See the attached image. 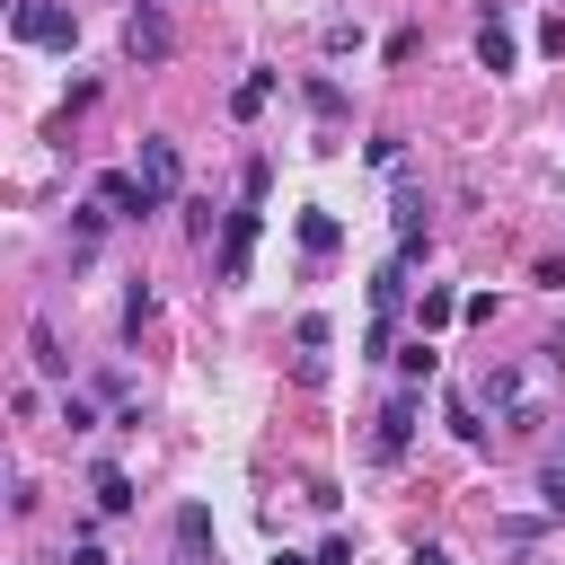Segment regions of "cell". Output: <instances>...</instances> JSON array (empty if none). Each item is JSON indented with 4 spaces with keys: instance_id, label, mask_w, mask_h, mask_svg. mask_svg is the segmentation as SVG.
<instances>
[{
    "instance_id": "1",
    "label": "cell",
    "mask_w": 565,
    "mask_h": 565,
    "mask_svg": "<svg viewBox=\"0 0 565 565\" xmlns=\"http://www.w3.org/2000/svg\"><path fill=\"white\" fill-rule=\"evenodd\" d=\"M9 35H18V44H53V53H71L79 18H71L62 0H9Z\"/></svg>"
},
{
    "instance_id": "2",
    "label": "cell",
    "mask_w": 565,
    "mask_h": 565,
    "mask_svg": "<svg viewBox=\"0 0 565 565\" xmlns=\"http://www.w3.org/2000/svg\"><path fill=\"white\" fill-rule=\"evenodd\" d=\"M477 406H494L512 433H530V424H539V406H530V380H521L512 362H486V380H477Z\"/></svg>"
},
{
    "instance_id": "3",
    "label": "cell",
    "mask_w": 565,
    "mask_h": 565,
    "mask_svg": "<svg viewBox=\"0 0 565 565\" xmlns=\"http://www.w3.org/2000/svg\"><path fill=\"white\" fill-rule=\"evenodd\" d=\"M132 177L150 185V203H177V185H185V159H177V141H168V132H141V159H132Z\"/></svg>"
},
{
    "instance_id": "4",
    "label": "cell",
    "mask_w": 565,
    "mask_h": 565,
    "mask_svg": "<svg viewBox=\"0 0 565 565\" xmlns=\"http://www.w3.org/2000/svg\"><path fill=\"white\" fill-rule=\"evenodd\" d=\"M415 415H424V388H397V397L371 415V424H380V433H371V459H406V441H415Z\"/></svg>"
},
{
    "instance_id": "5",
    "label": "cell",
    "mask_w": 565,
    "mask_h": 565,
    "mask_svg": "<svg viewBox=\"0 0 565 565\" xmlns=\"http://www.w3.org/2000/svg\"><path fill=\"white\" fill-rule=\"evenodd\" d=\"M256 230H265V203H238L221 221V282H247V256H256Z\"/></svg>"
},
{
    "instance_id": "6",
    "label": "cell",
    "mask_w": 565,
    "mask_h": 565,
    "mask_svg": "<svg viewBox=\"0 0 565 565\" xmlns=\"http://www.w3.org/2000/svg\"><path fill=\"white\" fill-rule=\"evenodd\" d=\"M124 53H132V62H168V53H177V35H168V18H159L150 0L124 18Z\"/></svg>"
},
{
    "instance_id": "7",
    "label": "cell",
    "mask_w": 565,
    "mask_h": 565,
    "mask_svg": "<svg viewBox=\"0 0 565 565\" xmlns=\"http://www.w3.org/2000/svg\"><path fill=\"white\" fill-rule=\"evenodd\" d=\"M97 212H115V221H141V212H159V203H150V185H141L132 168H106V177H97Z\"/></svg>"
},
{
    "instance_id": "8",
    "label": "cell",
    "mask_w": 565,
    "mask_h": 565,
    "mask_svg": "<svg viewBox=\"0 0 565 565\" xmlns=\"http://www.w3.org/2000/svg\"><path fill=\"white\" fill-rule=\"evenodd\" d=\"M291 230H300V256H309V265H327V256L344 247V221H335V212H318V203H309Z\"/></svg>"
},
{
    "instance_id": "9",
    "label": "cell",
    "mask_w": 565,
    "mask_h": 565,
    "mask_svg": "<svg viewBox=\"0 0 565 565\" xmlns=\"http://www.w3.org/2000/svg\"><path fill=\"white\" fill-rule=\"evenodd\" d=\"M291 344H300V380H309V388H318V380H327V344H335V327H327V318H318V309H309V318H300V327H291Z\"/></svg>"
},
{
    "instance_id": "10",
    "label": "cell",
    "mask_w": 565,
    "mask_h": 565,
    "mask_svg": "<svg viewBox=\"0 0 565 565\" xmlns=\"http://www.w3.org/2000/svg\"><path fill=\"white\" fill-rule=\"evenodd\" d=\"M512 62H521V44H512V26H503V18H477V71H494V79H503Z\"/></svg>"
},
{
    "instance_id": "11",
    "label": "cell",
    "mask_w": 565,
    "mask_h": 565,
    "mask_svg": "<svg viewBox=\"0 0 565 565\" xmlns=\"http://www.w3.org/2000/svg\"><path fill=\"white\" fill-rule=\"evenodd\" d=\"M397 309H406V256H388V265L371 274V318H388V327H397Z\"/></svg>"
},
{
    "instance_id": "12",
    "label": "cell",
    "mask_w": 565,
    "mask_h": 565,
    "mask_svg": "<svg viewBox=\"0 0 565 565\" xmlns=\"http://www.w3.org/2000/svg\"><path fill=\"white\" fill-rule=\"evenodd\" d=\"M26 353H35V371H44V380H71V353H62L53 318H35V327H26Z\"/></svg>"
},
{
    "instance_id": "13",
    "label": "cell",
    "mask_w": 565,
    "mask_h": 565,
    "mask_svg": "<svg viewBox=\"0 0 565 565\" xmlns=\"http://www.w3.org/2000/svg\"><path fill=\"white\" fill-rule=\"evenodd\" d=\"M177 547H185V565H203V547H212V512H203V503L177 512Z\"/></svg>"
},
{
    "instance_id": "14",
    "label": "cell",
    "mask_w": 565,
    "mask_h": 565,
    "mask_svg": "<svg viewBox=\"0 0 565 565\" xmlns=\"http://www.w3.org/2000/svg\"><path fill=\"white\" fill-rule=\"evenodd\" d=\"M88 486H97V512H132V477H124L115 459H106V468H97Z\"/></svg>"
},
{
    "instance_id": "15",
    "label": "cell",
    "mask_w": 565,
    "mask_h": 565,
    "mask_svg": "<svg viewBox=\"0 0 565 565\" xmlns=\"http://www.w3.org/2000/svg\"><path fill=\"white\" fill-rule=\"evenodd\" d=\"M265 97H274V71H247V79H238V88H230V115H238V124H247V115H256V106H265Z\"/></svg>"
},
{
    "instance_id": "16",
    "label": "cell",
    "mask_w": 565,
    "mask_h": 565,
    "mask_svg": "<svg viewBox=\"0 0 565 565\" xmlns=\"http://www.w3.org/2000/svg\"><path fill=\"white\" fill-rule=\"evenodd\" d=\"M450 318H459V300H450V291H424V300H415V335H441Z\"/></svg>"
},
{
    "instance_id": "17",
    "label": "cell",
    "mask_w": 565,
    "mask_h": 565,
    "mask_svg": "<svg viewBox=\"0 0 565 565\" xmlns=\"http://www.w3.org/2000/svg\"><path fill=\"white\" fill-rule=\"evenodd\" d=\"M300 97H309V115H318V124H344V88H335V79H309Z\"/></svg>"
},
{
    "instance_id": "18",
    "label": "cell",
    "mask_w": 565,
    "mask_h": 565,
    "mask_svg": "<svg viewBox=\"0 0 565 565\" xmlns=\"http://www.w3.org/2000/svg\"><path fill=\"white\" fill-rule=\"evenodd\" d=\"M397 371H406V388H424V380H433V371H441V362H433V335H415V344H406V353H397Z\"/></svg>"
},
{
    "instance_id": "19",
    "label": "cell",
    "mask_w": 565,
    "mask_h": 565,
    "mask_svg": "<svg viewBox=\"0 0 565 565\" xmlns=\"http://www.w3.org/2000/svg\"><path fill=\"white\" fill-rule=\"evenodd\" d=\"M150 309H159V291H150V282H132V291H124V335H141V327H150Z\"/></svg>"
},
{
    "instance_id": "20",
    "label": "cell",
    "mask_w": 565,
    "mask_h": 565,
    "mask_svg": "<svg viewBox=\"0 0 565 565\" xmlns=\"http://www.w3.org/2000/svg\"><path fill=\"white\" fill-rule=\"evenodd\" d=\"M450 433H459V441H486V424H477V397H450Z\"/></svg>"
},
{
    "instance_id": "21",
    "label": "cell",
    "mask_w": 565,
    "mask_h": 565,
    "mask_svg": "<svg viewBox=\"0 0 565 565\" xmlns=\"http://www.w3.org/2000/svg\"><path fill=\"white\" fill-rule=\"evenodd\" d=\"M539 503H547V512L565 521V468H539Z\"/></svg>"
},
{
    "instance_id": "22",
    "label": "cell",
    "mask_w": 565,
    "mask_h": 565,
    "mask_svg": "<svg viewBox=\"0 0 565 565\" xmlns=\"http://www.w3.org/2000/svg\"><path fill=\"white\" fill-rule=\"evenodd\" d=\"M318 565H353V539H344V530H327V547H318Z\"/></svg>"
},
{
    "instance_id": "23",
    "label": "cell",
    "mask_w": 565,
    "mask_h": 565,
    "mask_svg": "<svg viewBox=\"0 0 565 565\" xmlns=\"http://www.w3.org/2000/svg\"><path fill=\"white\" fill-rule=\"evenodd\" d=\"M71 565H115V556H106L97 539H71Z\"/></svg>"
},
{
    "instance_id": "24",
    "label": "cell",
    "mask_w": 565,
    "mask_h": 565,
    "mask_svg": "<svg viewBox=\"0 0 565 565\" xmlns=\"http://www.w3.org/2000/svg\"><path fill=\"white\" fill-rule=\"evenodd\" d=\"M406 565H459V556H450V547H433V539H415V556H406Z\"/></svg>"
},
{
    "instance_id": "25",
    "label": "cell",
    "mask_w": 565,
    "mask_h": 565,
    "mask_svg": "<svg viewBox=\"0 0 565 565\" xmlns=\"http://www.w3.org/2000/svg\"><path fill=\"white\" fill-rule=\"evenodd\" d=\"M274 565H318V556H291V547H282V556H274Z\"/></svg>"
}]
</instances>
